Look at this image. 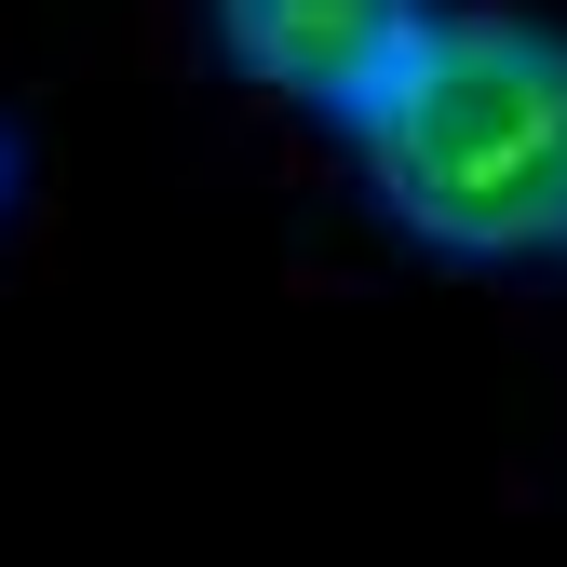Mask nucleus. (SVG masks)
I'll use <instances>...</instances> for the list:
<instances>
[{
	"instance_id": "nucleus-1",
	"label": "nucleus",
	"mask_w": 567,
	"mask_h": 567,
	"mask_svg": "<svg viewBox=\"0 0 567 567\" xmlns=\"http://www.w3.org/2000/svg\"><path fill=\"white\" fill-rule=\"evenodd\" d=\"M365 203L460 270L567 257V14L527 0H433L419 54L351 122Z\"/></svg>"
},
{
	"instance_id": "nucleus-2",
	"label": "nucleus",
	"mask_w": 567,
	"mask_h": 567,
	"mask_svg": "<svg viewBox=\"0 0 567 567\" xmlns=\"http://www.w3.org/2000/svg\"><path fill=\"white\" fill-rule=\"evenodd\" d=\"M419 28H433V0H203V41L244 95H284L338 135L379 109V82L419 54Z\"/></svg>"
},
{
	"instance_id": "nucleus-3",
	"label": "nucleus",
	"mask_w": 567,
	"mask_h": 567,
	"mask_svg": "<svg viewBox=\"0 0 567 567\" xmlns=\"http://www.w3.org/2000/svg\"><path fill=\"white\" fill-rule=\"evenodd\" d=\"M14 176H28V135H14V109H0V203H14Z\"/></svg>"
}]
</instances>
